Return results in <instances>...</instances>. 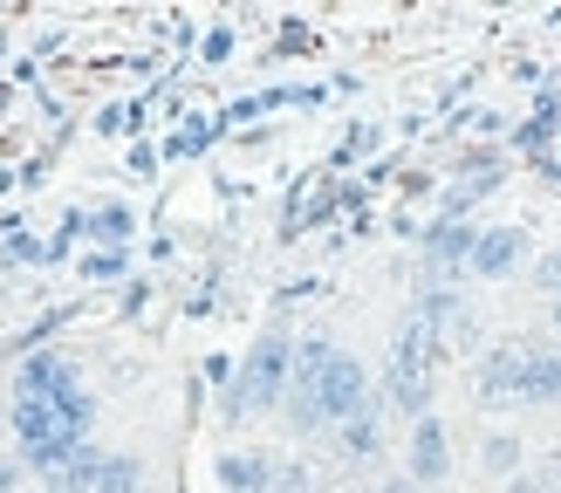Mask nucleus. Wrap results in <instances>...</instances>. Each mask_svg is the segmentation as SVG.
I'll use <instances>...</instances> for the list:
<instances>
[{
  "instance_id": "obj_1",
  "label": "nucleus",
  "mask_w": 561,
  "mask_h": 493,
  "mask_svg": "<svg viewBox=\"0 0 561 493\" xmlns=\"http://www.w3.org/2000/svg\"><path fill=\"white\" fill-rule=\"evenodd\" d=\"M14 446H21V466H35L48 480L62 459H76L90 446V419H96V398L82 391V377L62 349H35L14 377Z\"/></svg>"
},
{
  "instance_id": "obj_2",
  "label": "nucleus",
  "mask_w": 561,
  "mask_h": 493,
  "mask_svg": "<svg viewBox=\"0 0 561 493\" xmlns=\"http://www.w3.org/2000/svg\"><path fill=\"white\" fill-rule=\"evenodd\" d=\"M370 377L350 349H335L329 336H301L295 343V377H288V398H280V419H288L301 438L335 432L343 419H356L370 404Z\"/></svg>"
},
{
  "instance_id": "obj_3",
  "label": "nucleus",
  "mask_w": 561,
  "mask_h": 493,
  "mask_svg": "<svg viewBox=\"0 0 561 493\" xmlns=\"http://www.w3.org/2000/svg\"><path fill=\"white\" fill-rule=\"evenodd\" d=\"M438 356H445V336L425 322V316H404L398 322V336H390V356H383V383H377V398L390 419H432V391H438Z\"/></svg>"
},
{
  "instance_id": "obj_4",
  "label": "nucleus",
  "mask_w": 561,
  "mask_h": 493,
  "mask_svg": "<svg viewBox=\"0 0 561 493\" xmlns=\"http://www.w3.org/2000/svg\"><path fill=\"white\" fill-rule=\"evenodd\" d=\"M288 377H295V343L288 336H254V349L240 356V377L227 391V419H261V411H280L288 398Z\"/></svg>"
},
{
  "instance_id": "obj_5",
  "label": "nucleus",
  "mask_w": 561,
  "mask_h": 493,
  "mask_svg": "<svg viewBox=\"0 0 561 493\" xmlns=\"http://www.w3.org/2000/svg\"><path fill=\"white\" fill-rule=\"evenodd\" d=\"M445 473H453V432H445L438 419H417L411 438H404V480L417 486H445Z\"/></svg>"
},
{
  "instance_id": "obj_6",
  "label": "nucleus",
  "mask_w": 561,
  "mask_h": 493,
  "mask_svg": "<svg viewBox=\"0 0 561 493\" xmlns=\"http://www.w3.org/2000/svg\"><path fill=\"white\" fill-rule=\"evenodd\" d=\"M472 240H480V227H466V219H438V227L425 233V267H432V282H453V274H466Z\"/></svg>"
},
{
  "instance_id": "obj_7",
  "label": "nucleus",
  "mask_w": 561,
  "mask_h": 493,
  "mask_svg": "<svg viewBox=\"0 0 561 493\" xmlns=\"http://www.w3.org/2000/svg\"><path fill=\"white\" fill-rule=\"evenodd\" d=\"M520 254H527V233H520V227H480L466 274H472V282H500V274H514Z\"/></svg>"
},
{
  "instance_id": "obj_8",
  "label": "nucleus",
  "mask_w": 561,
  "mask_h": 493,
  "mask_svg": "<svg viewBox=\"0 0 561 493\" xmlns=\"http://www.w3.org/2000/svg\"><path fill=\"white\" fill-rule=\"evenodd\" d=\"M520 404H561V343L520 349Z\"/></svg>"
},
{
  "instance_id": "obj_9",
  "label": "nucleus",
  "mask_w": 561,
  "mask_h": 493,
  "mask_svg": "<svg viewBox=\"0 0 561 493\" xmlns=\"http://www.w3.org/2000/svg\"><path fill=\"white\" fill-rule=\"evenodd\" d=\"M520 349L527 343H493L480 356V404H520Z\"/></svg>"
},
{
  "instance_id": "obj_10",
  "label": "nucleus",
  "mask_w": 561,
  "mask_h": 493,
  "mask_svg": "<svg viewBox=\"0 0 561 493\" xmlns=\"http://www.w3.org/2000/svg\"><path fill=\"white\" fill-rule=\"evenodd\" d=\"M335 452H343L350 466H370V459L383 452V398H370L356 419L335 425Z\"/></svg>"
},
{
  "instance_id": "obj_11",
  "label": "nucleus",
  "mask_w": 561,
  "mask_h": 493,
  "mask_svg": "<svg viewBox=\"0 0 561 493\" xmlns=\"http://www.w3.org/2000/svg\"><path fill=\"white\" fill-rule=\"evenodd\" d=\"M219 486L227 493H267L274 486V459L267 452H219Z\"/></svg>"
},
{
  "instance_id": "obj_12",
  "label": "nucleus",
  "mask_w": 561,
  "mask_h": 493,
  "mask_svg": "<svg viewBox=\"0 0 561 493\" xmlns=\"http://www.w3.org/2000/svg\"><path fill=\"white\" fill-rule=\"evenodd\" d=\"M96 493H145V459L110 452V459H103V473H96Z\"/></svg>"
},
{
  "instance_id": "obj_13",
  "label": "nucleus",
  "mask_w": 561,
  "mask_h": 493,
  "mask_svg": "<svg viewBox=\"0 0 561 493\" xmlns=\"http://www.w3.org/2000/svg\"><path fill=\"white\" fill-rule=\"evenodd\" d=\"M480 466H486V473H500V480L527 473V466H520V438H514V432H493V438H486V452H480Z\"/></svg>"
},
{
  "instance_id": "obj_14",
  "label": "nucleus",
  "mask_w": 561,
  "mask_h": 493,
  "mask_svg": "<svg viewBox=\"0 0 561 493\" xmlns=\"http://www.w3.org/2000/svg\"><path fill=\"white\" fill-rule=\"evenodd\" d=\"M90 233H96V240H110V246L130 240V213H124V206H103V213L90 219Z\"/></svg>"
},
{
  "instance_id": "obj_15",
  "label": "nucleus",
  "mask_w": 561,
  "mask_h": 493,
  "mask_svg": "<svg viewBox=\"0 0 561 493\" xmlns=\"http://www.w3.org/2000/svg\"><path fill=\"white\" fill-rule=\"evenodd\" d=\"M267 493H316V473H308L301 459H288V466H274V486Z\"/></svg>"
},
{
  "instance_id": "obj_16",
  "label": "nucleus",
  "mask_w": 561,
  "mask_h": 493,
  "mask_svg": "<svg viewBox=\"0 0 561 493\" xmlns=\"http://www.w3.org/2000/svg\"><path fill=\"white\" fill-rule=\"evenodd\" d=\"M535 288L561 301V246H554V254H541V267H535Z\"/></svg>"
},
{
  "instance_id": "obj_17",
  "label": "nucleus",
  "mask_w": 561,
  "mask_h": 493,
  "mask_svg": "<svg viewBox=\"0 0 561 493\" xmlns=\"http://www.w3.org/2000/svg\"><path fill=\"white\" fill-rule=\"evenodd\" d=\"M21 473H27L21 452H0V493H14V486H21Z\"/></svg>"
},
{
  "instance_id": "obj_18",
  "label": "nucleus",
  "mask_w": 561,
  "mask_h": 493,
  "mask_svg": "<svg viewBox=\"0 0 561 493\" xmlns=\"http://www.w3.org/2000/svg\"><path fill=\"white\" fill-rule=\"evenodd\" d=\"M124 261L117 254H90V261H82V274H96V282H110V274H117Z\"/></svg>"
},
{
  "instance_id": "obj_19",
  "label": "nucleus",
  "mask_w": 561,
  "mask_h": 493,
  "mask_svg": "<svg viewBox=\"0 0 561 493\" xmlns=\"http://www.w3.org/2000/svg\"><path fill=\"white\" fill-rule=\"evenodd\" d=\"M377 493H432V486H417V480H404V473H398V480H383Z\"/></svg>"
},
{
  "instance_id": "obj_20",
  "label": "nucleus",
  "mask_w": 561,
  "mask_h": 493,
  "mask_svg": "<svg viewBox=\"0 0 561 493\" xmlns=\"http://www.w3.org/2000/svg\"><path fill=\"white\" fill-rule=\"evenodd\" d=\"M541 480H548V493H561V452H548V466H541Z\"/></svg>"
},
{
  "instance_id": "obj_21",
  "label": "nucleus",
  "mask_w": 561,
  "mask_h": 493,
  "mask_svg": "<svg viewBox=\"0 0 561 493\" xmlns=\"http://www.w3.org/2000/svg\"><path fill=\"white\" fill-rule=\"evenodd\" d=\"M554 322H561V301H554Z\"/></svg>"
}]
</instances>
